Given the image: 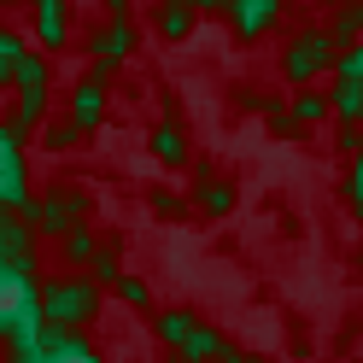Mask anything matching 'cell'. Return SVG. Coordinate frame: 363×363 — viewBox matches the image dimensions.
I'll use <instances>...</instances> for the list:
<instances>
[{
	"label": "cell",
	"mask_w": 363,
	"mask_h": 363,
	"mask_svg": "<svg viewBox=\"0 0 363 363\" xmlns=\"http://www.w3.org/2000/svg\"><path fill=\"white\" fill-rule=\"evenodd\" d=\"M82 217H88V194H77V188H59V194L41 199V206H35V199L24 206V223L41 229V235H53V240L71 229V223H82Z\"/></svg>",
	"instance_id": "3"
},
{
	"label": "cell",
	"mask_w": 363,
	"mask_h": 363,
	"mask_svg": "<svg viewBox=\"0 0 363 363\" xmlns=\"http://www.w3.org/2000/svg\"><path fill=\"white\" fill-rule=\"evenodd\" d=\"M217 352H223V334L206 328V323H194V334L182 340V346H170V363H206V357H217Z\"/></svg>",
	"instance_id": "8"
},
{
	"label": "cell",
	"mask_w": 363,
	"mask_h": 363,
	"mask_svg": "<svg viewBox=\"0 0 363 363\" xmlns=\"http://www.w3.org/2000/svg\"><path fill=\"white\" fill-rule=\"evenodd\" d=\"M158 30H164L170 41H182V35L194 30V6H188V0H164V12H158Z\"/></svg>",
	"instance_id": "11"
},
{
	"label": "cell",
	"mask_w": 363,
	"mask_h": 363,
	"mask_svg": "<svg viewBox=\"0 0 363 363\" xmlns=\"http://www.w3.org/2000/svg\"><path fill=\"white\" fill-rule=\"evenodd\" d=\"M328 111H340L346 123H357V111H363V82H346V77H340V88H334Z\"/></svg>",
	"instance_id": "15"
},
{
	"label": "cell",
	"mask_w": 363,
	"mask_h": 363,
	"mask_svg": "<svg viewBox=\"0 0 363 363\" xmlns=\"http://www.w3.org/2000/svg\"><path fill=\"white\" fill-rule=\"evenodd\" d=\"M12 88H18V118L6 123V135H12V141H24V129L48 118V65H41L35 53H24V71H18Z\"/></svg>",
	"instance_id": "2"
},
{
	"label": "cell",
	"mask_w": 363,
	"mask_h": 363,
	"mask_svg": "<svg viewBox=\"0 0 363 363\" xmlns=\"http://www.w3.org/2000/svg\"><path fill=\"white\" fill-rule=\"evenodd\" d=\"M35 18H41V41L59 48L65 41V0H35Z\"/></svg>",
	"instance_id": "12"
},
{
	"label": "cell",
	"mask_w": 363,
	"mask_h": 363,
	"mask_svg": "<svg viewBox=\"0 0 363 363\" xmlns=\"http://www.w3.org/2000/svg\"><path fill=\"white\" fill-rule=\"evenodd\" d=\"M328 65H334V41H328V30L293 35V48H287V77H293V82H311L316 71H328Z\"/></svg>",
	"instance_id": "4"
},
{
	"label": "cell",
	"mask_w": 363,
	"mask_h": 363,
	"mask_svg": "<svg viewBox=\"0 0 363 363\" xmlns=\"http://www.w3.org/2000/svg\"><path fill=\"white\" fill-rule=\"evenodd\" d=\"M111 287H118V299H129V305H147V281H141V276H118Z\"/></svg>",
	"instance_id": "20"
},
{
	"label": "cell",
	"mask_w": 363,
	"mask_h": 363,
	"mask_svg": "<svg viewBox=\"0 0 363 363\" xmlns=\"http://www.w3.org/2000/svg\"><path fill=\"white\" fill-rule=\"evenodd\" d=\"M223 12H229V24L240 35H264V30H276L281 0H223Z\"/></svg>",
	"instance_id": "7"
},
{
	"label": "cell",
	"mask_w": 363,
	"mask_h": 363,
	"mask_svg": "<svg viewBox=\"0 0 363 363\" xmlns=\"http://www.w3.org/2000/svg\"><path fill=\"white\" fill-rule=\"evenodd\" d=\"M82 264H88V281H118V276H123V269H118V252H100V246H94Z\"/></svg>",
	"instance_id": "18"
},
{
	"label": "cell",
	"mask_w": 363,
	"mask_h": 363,
	"mask_svg": "<svg viewBox=\"0 0 363 363\" xmlns=\"http://www.w3.org/2000/svg\"><path fill=\"white\" fill-rule=\"evenodd\" d=\"M94 305H100V293H94V281H53L48 293H41V323L48 328H77V323H88L94 316Z\"/></svg>",
	"instance_id": "1"
},
{
	"label": "cell",
	"mask_w": 363,
	"mask_h": 363,
	"mask_svg": "<svg viewBox=\"0 0 363 363\" xmlns=\"http://www.w3.org/2000/svg\"><path fill=\"white\" fill-rule=\"evenodd\" d=\"M106 6H111V12H118V18H123V0H106Z\"/></svg>",
	"instance_id": "26"
},
{
	"label": "cell",
	"mask_w": 363,
	"mask_h": 363,
	"mask_svg": "<svg viewBox=\"0 0 363 363\" xmlns=\"http://www.w3.org/2000/svg\"><path fill=\"white\" fill-rule=\"evenodd\" d=\"M77 135H82L77 123H53V129H48V147H59V152H65V147H77Z\"/></svg>",
	"instance_id": "22"
},
{
	"label": "cell",
	"mask_w": 363,
	"mask_h": 363,
	"mask_svg": "<svg viewBox=\"0 0 363 363\" xmlns=\"http://www.w3.org/2000/svg\"><path fill=\"white\" fill-rule=\"evenodd\" d=\"M229 363H264V357H240V352H229Z\"/></svg>",
	"instance_id": "25"
},
{
	"label": "cell",
	"mask_w": 363,
	"mask_h": 363,
	"mask_svg": "<svg viewBox=\"0 0 363 363\" xmlns=\"http://www.w3.org/2000/svg\"><path fill=\"white\" fill-rule=\"evenodd\" d=\"M340 6H357V0H340Z\"/></svg>",
	"instance_id": "27"
},
{
	"label": "cell",
	"mask_w": 363,
	"mask_h": 363,
	"mask_svg": "<svg viewBox=\"0 0 363 363\" xmlns=\"http://www.w3.org/2000/svg\"><path fill=\"white\" fill-rule=\"evenodd\" d=\"M269 129H276V135H293V111H287V106H269Z\"/></svg>",
	"instance_id": "23"
},
{
	"label": "cell",
	"mask_w": 363,
	"mask_h": 363,
	"mask_svg": "<svg viewBox=\"0 0 363 363\" xmlns=\"http://www.w3.org/2000/svg\"><path fill=\"white\" fill-rule=\"evenodd\" d=\"M152 152L164 158V164H182V158H188V135H182L176 123H158L152 129Z\"/></svg>",
	"instance_id": "10"
},
{
	"label": "cell",
	"mask_w": 363,
	"mask_h": 363,
	"mask_svg": "<svg viewBox=\"0 0 363 363\" xmlns=\"http://www.w3.org/2000/svg\"><path fill=\"white\" fill-rule=\"evenodd\" d=\"M18 71H24V41L0 30V88H12V82H18Z\"/></svg>",
	"instance_id": "13"
},
{
	"label": "cell",
	"mask_w": 363,
	"mask_h": 363,
	"mask_svg": "<svg viewBox=\"0 0 363 363\" xmlns=\"http://www.w3.org/2000/svg\"><path fill=\"white\" fill-rule=\"evenodd\" d=\"M357 30H363V6H340V18L328 24V41L346 48V41H357Z\"/></svg>",
	"instance_id": "16"
},
{
	"label": "cell",
	"mask_w": 363,
	"mask_h": 363,
	"mask_svg": "<svg viewBox=\"0 0 363 363\" xmlns=\"http://www.w3.org/2000/svg\"><path fill=\"white\" fill-rule=\"evenodd\" d=\"M194 323L199 316H188V311H158V340H164V346H182V340L194 334Z\"/></svg>",
	"instance_id": "14"
},
{
	"label": "cell",
	"mask_w": 363,
	"mask_h": 363,
	"mask_svg": "<svg viewBox=\"0 0 363 363\" xmlns=\"http://www.w3.org/2000/svg\"><path fill=\"white\" fill-rule=\"evenodd\" d=\"M59 240H65V258H71V264H82V258H88V252L100 246L94 235H88V223H71V229H65Z\"/></svg>",
	"instance_id": "17"
},
{
	"label": "cell",
	"mask_w": 363,
	"mask_h": 363,
	"mask_svg": "<svg viewBox=\"0 0 363 363\" xmlns=\"http://www.w3.org/2000/svg\"><path fill=\"white\" fill-rule=\"evenodd\" d=\"M106 118V94H100V82H77V94H71V123L77 129H94Z\"/></svg>",
	"instance_id": "9"
},
{
	"label": "cell",
	"mask_w": 363,
	"mask_h": 363,
	"mask_svg": "<svg viewBox=\"0 0 363 363\" xmlns=\"http://www.w3.org/2000/svg\"><path fill=\"white\" fill-rule=\"evenodd\" d=\"M135 53V30L123 24V18H111V30L94 41V82H106L111 71H118V65Z\"/></svg>",
	"instance_id": "6"
},
{
	"label": "cell",
	"mask_w": 363,
	"mask_h": 363,
	"mask_svg": "<svg viewBox=\"0 0 363 363\" xmlns=\"http://www.w3.org/2000/svg\"><path fill=\"white\" fill-rule=\"evenodd\" d=\"M18 363H100V357L88 352L71 328H48V323H41V334H35V357L18 352Z\"/></svg>",
	"instance_id": "5"
},
{
	"label": "cell",
	"mask_w": 363,
	"mask_h": 363,
	"mask_svg": "<svg viewBox=\"0 0 363 363\" xmlns=\"http://www.w3.org/2000/svg\"><path fill=\"white\" fill-rule=\"evenodd\" d=\"M194 12H223V0H188Z\"/></svg>",
	"instance_id": "24"
},
{
	"label": "cell",
	"mask_w": 363,
	"mask_h": 363,
	"mask_svg": "<svg viewBox=\"0 0 363 363\" xmlns=\"http://www.w3.org/2000/svg\"><path fill=\"white\" fill-rule=\"evenodd\" d=\"M328 118V100L323 94H299L293 100V123H323Z\"/></svg>",
	"instance_id": "19"
},
{
	"label": "cell",
	"mask_w": 363,
	"mask_h": 363,
	"mask_svg": "<svg viewBox=\"0 0 363 363\" xmlns=\"http://www.w3.org/2000/svg\"><path fill=\"white\" fill-rule=\"evenodd\" d=\"M199 194H206V211H229V206H235V194L223 188V182H206Z\"/></svg>",
	"instance_id": "21"
}]
</instances>
